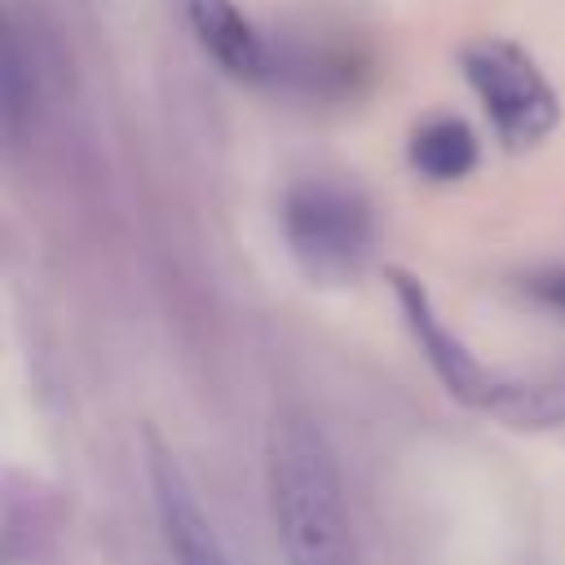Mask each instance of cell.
<instances>
[{
    "label": "cell",
    "instance_id": "cell-10",
    "mask_svg": "<svg viewBox=\"0 0 565 565\" xmlns=\"http://www.w3.org/2000/svg\"><path fill=\"white\" fill-rule=\"evenodd\" d=\"M0 565H40L31 539L13 521H0Z\"/></svg>",
    "mask_w": 565,
    "mask_h": 565
},
{
    "label": "cell",
    "instance_id": "cell-8",
    "mask_svg": "<svg viewBox=\"0 0 565 565\" xmlns=\"http://www.w3.org/2000/svg\"><path fill=\"white\" fill-rule=\"evenodd\" d=\"M35 115V66L22 31L0 4V141H18Z\"/></svg>",
    "mask_w": 565,
    "mask_h": 565
},
{
    "label": "cell",
    "instance_id": "cell-5",
    "mask_svg": "<svg viewBox=\"0 0 565 565\" xmlns=\"http://www.w3.org/2000/svg\"><path fill=\"white\" fill-rule=\"evenodd\" d=\"M146 472H150V494H154V512H159L163 543H168L172 561L177 565H234L225 543H221V534H216V525H212V516L194 499L185 472L154 441H150Z\"/></svg>",
    "mask_w": 565,
    "mask_h": 565
},
{
    "label": "cell",
    "instance_id": "cell-2",
    "mask_svg": "<svg viewBox=\"0 0 565 565\" xmlns=\"http://www.w3.org/2000/svg\"><path fill=\"white\" fill-rule=\"evenodd\" d=\"M388 287L397 296V309L406 318V331L415 335L424 362L446 384V393L472 411L494 415L508 428H561L565 424V366L539 371V375H512L486 366L437 313L428 287L406 274L388 269Z\"/></svg>",
    "mask_w": 565,
    "mask_h": 565
},
{
    "label": "cell",
    "instance_id": "cell-6",
    "mask_svg": "<svg viewBox=\"0 0 565 565\" xmlns=\"http://www.w3.org/2000/svg\"><path fill=\"white\" fill-rule=\"evenodd\" d=\"M185 22L203 53L230 71L234 79H269L274 75V49L269 40L247 22V13L234 0H185Z\"/></svg>",
    "mask_w": 565,
    "mask_h": 565
},
{
    "label": "cell",
    "instance_id": "cell-1",
    "mask_svg": "<svg viewBox=\"0 0 565 565\" xmlns=\"http://www.w3.org/2000/svg\"><path fill=\"white\" fill-rule=\"evenodd\" d=\"M265 486L287 565H358L344 481L313 419L296 411L274 415L265 437Z\"/></svg>",
    "mask_w": 565,
    "mask_h": 565
},
{
    "label": "cell",
    "instance_id": "cell-7",
    "mask_svg": "<svg viewBox=\"0 0 565 565\" xmlns=\"http://www.w3.org/2000/svg\"><path fill=\"white\" fill-rule=\"evenodd\" d=\"M411 168L428 181H459L477 168L481 150H477V132L459 119V115H433L411 132Z\"/></svg>",
    "mask_w": 565,
    "mask_h": 565
},
{
    "label": "cell",
    "instance_id": "cell-3",
    "mask_svg": "<svg viewBox=\"0 0 565 565\" xmlns=\"http://www.w3.org/2000/svg\"><path fill=\"white\" fill-rule=\"evenodd\" d=\"M459 66L508 150H534L539 141L556 132L561 124L556 88L547 84V75L534 66V57L521 44L494 40V35L472 40L463 44Z\"/></svg>",
    "mask_w": 565,
    "mask_h": 565
},
{
    "label": "cell",
    "instance_id": "cell-9",
    "mask_svg": "<svg viewBox=\"0 0 565 565\" xmlns=\"http://www.w3.org/2000/svg\"><path fill=\"white\" fill-rule=\"evenodd\" d=\"M521 291H525L534 305H543V309H552V313H565V265H543V269L525 274V278H521Z\"/></svg>",
    "mask_w": 565,
    "mask_h": 565
},
{
    "label": "cell",
    "instance_id": "cell-4",
    "mask_svg": "<svg viewBox=\"0 0 565 565\" xmlns=\"http://www.w3.org/2000/svg\"><path fill=\"white\" fill-rule=\"evenodd\" d=\"M282 230H287L296 260L313 278L353 274L362 265V256L371 252V238H375L366 203L340 185H327V181H305L287 194Z\"/></svg>",
    "mask_w": 565,
    "mask_h": 565
}]
</instances>
